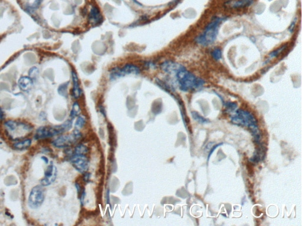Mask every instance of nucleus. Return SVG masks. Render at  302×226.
Instances as JSON below:
<instances>
[{"mask_svg": "<svg viewBox=\"0 0 302 226\" xmlns=\"http://www.w3.org/2000/svg\"><path fill=\"white\" fill-rule=\"evenodd\" d=\"M33 129V126L29 123L8 120L4 122L2 131L6 139L16 143L29 136Z\"/></svg>", "mask_w": 302, "mask_h": 226, "instance_id": "nucleus-1", "label": "nucleus"}, {"mask_svg": "<svg viewBox=\"0 0 302 226\" xmlns=\"http://www.w3.org/2000/svg\"><path fill=\"white\" fill-rule=\"evenodd\" d=\"M176 78L179 88L183 91H189L198 90L202 87L205 81L187 71L186 68L180 70L176 74Z\"/></svg>", "mask_w": 302, "mask_h": 226, "instance_id": "nucleus-2", "label": "nucleus"}, {"mask_svg": "<svg viewBox=\"0 0 302 226\" xmlns=\"http://www.w3.org/2000/svg\"><path fill=\"white\" fill-rule=\"evenodd\" d=\"M224 20V18L220 17L213 18L212 21L206 25L204 32L201 35L196 38V42L198 44L204 46H206L213 43L216 40L219 27L221 22H222Z\"/></svg>", "mask_w": 302, "mask_h": 226, "instance_id": "nucleus-3", "label": "nucleus"}, {"mask_svg": "<svg viewBox=\"0 0 302 226\" xmlns=\"http://www.w3.org/2000/svg\"><path fill=\"white\" fill-rule=\"evenodd\" d=\"M72 127V121L67 120L64 124L54 127H41L37 130L35 135L36 139H43L59 135L65 131L70 130Z\"/></svg>", "mask_w": 302, "mask_h": 226, "instance_id": "nucleus-4", "label": "nucleus"}, {"mask_svg": "<svg viewBox=\"0 0 302 226\" xmlns=\"http://www.w3.org/2000/svg\"><path fill=\"white\" fill-rule=\"evenodd\" d=\"M232 121L238 125L249 126L251 130H254V134L257 136V122L254 117L249 111L243 109H238L236 115L232 117Z\"/></svg>", "mask_w": 302, "mask_h": 226, "instance_id": "nucleus-5", "label": "nucleus"}, {"mask_svg": "<svg viewBox=\"0 0 302 226\" xmlns=\"http://www.w3.org/2000/svg\"><path fill=\"white\" fill-rule=\"evenodd\" d=\"M82 135L79 129H75L70 135L61 136L53 142V145L58 148H65L72 146L81 139Z\"/></svg>", "mask_w": 302, "mask_h": 226, "instance_id": "nucleus-6", "label": "nucleus"}, {"mask_svg": "<svg viewBox=\"0 0 302 226\" xmlns=\"http://www.w3.org/2000/svg\"><path fill=\"white\" fill-rule=\"evenodd\" d=\"M44 190L40 186L34 187L29 193V205L32 209H37L41 206L44 200Z\"/></svg>", "mask_w": 302, "mask_h": 226, "instance_id": "nucleus-7", "label": "nucleus"}, {"mask_svg": "<svg viewBox=\"0 0 302 226\" xmlns=\"http://www.w3.org/2000/svg\"><path fill=\"white\" fill-rule=\"evenodd\" d=\"M71 163L74 168L81 173H84L88 170V159L84 155H74Z\"/></svg>", "mask_w": 302, "mask_h": 226, "instance_id": "nucleus-8", "label": "nucleus"}, {"mask_svg": "<svg viewBox=\"0 0 302 226\" xmlns=\"http://www.w3.org/2000/svg\"><path fill=\"white\" fill-rule=\"evenodd\" d=\"M57 177V169L52 164L49 165L44 173V178L41 180L43 186H47L54 182Z\"/></svg>", "mask_w": 302, "mask_h": 226, "instance_id": "nucleus-9", "label": "nucleus"}, {"mask_svg": "<svg viewBox=\"0 0 302 226\" xmlns=\"http://www.w3.org/2000/svg\"><path fill=\"white\" fill-rule=\"evenodd\" d=\"M161 68L164 72L170 74H176L180 70L185 68L184 66L170 61H167L163 63L161 65Z\"/></svg>", "mask_w": 302, "mask_h": 226, "instance_id": "nucleus-10", "label": "nucleus"}, {"mask_svg": "<svg viewBox=\"0 0 302 226\" xmlns=\"http://www.w3.org/2000/svg\"><path fill=\"white\" fill-rule=\"evenodd\" d=\"M116 71L119 78H120L128 74L138 75L140 73V69L137 66L131 64H127L123 68L116 67Z\"/></svg>", "mask_w": 302, "mask_h": 226, "instance_id": "nucleus-11", "label": "nucleus"}, {"mask_svg": "<svg viewBox=\"0 0 302 226\" xmlns=\"http://www.w3.org/2000/svg\"><path fill=\"white\" fill-rule=\"evenodd\" d=\"M89 21L93 25H99L103 21V17L99 8L96 7H92L89 13Z\"/></svg>", "mask_w": 302, "mask_h": 226, "instance_id": "nucleus-12", "label": "nucleus"}, {"mask_svg": "<svg viewBox=\"0 0 302 226\" xmlns=\"http://www.w3.org/2000/svg\"><path fill=\"white\" fill-rule=\"evenodd\" d=\"M72 79L73 82V95L75 98H78L81 95V91L80 86L79 79L77 74L74 71H72Z\"/></svg>", "mask_w": 302, "mask_h": 226, "instance_id": "nucleus-13", "label": "nucleus"}, {"mask_svg": "<svg viewBox=\"0 0 302 226\" xmlns=\"http://www.w3.org/2000/svg\"><path fill=\"white\" fill-rule=\"evenodd\" d=\"M33 86V81L27 77H22L18 81V86L24 91H28Z\"/></svg>", "mask_w": 302, "mask_h": 226, "instance_id": "nucleus-14", "label": "nucleus"}, {"mask_svg": "<svg viewBox=\"0 0 302 226\" xmlns=\"http://www.w3.org/2000/svg\"><path fill=\"white\" fill-rule=\"evenodd\" d=\"M31 144V140L30 139H24V140L17 141L16 143H13V146L15 150H22L29 147Z\"/></svg>", "mask_w": 302, "mask_h": 226, "instance_id": "nucleus-15", "label": "nucleus"}, {"mask_svg": "<svg viewBox=\"0 0 302 226\" xmlns=\"http://www.w3.org/2000/svg\"><path fill=\"white\" fill-rule=\"evenodd\" d=\"M253 0H238L232 4L233 8H243L250 6L253 3Z\"/></svg>", "mask_w": 302, "mask_h": 226, "instance_id": "nucleus-16", "label": "nucleus"}, {"mask_svg": "<svg viewBox=\"0 0 302 226\" xmlns=\"http://www.w3.org/2000/svg\"><path fill=\"white\" fill-rule=\"evenodd\" d=\"M88 148L86 146L80 144L76 146L74 148V155H85L88 152Z\"/></svg>", "mask_w": 302, "mask_h": 226, "instance_id": "nucleus-17", "label": "nucleus"}, {"mask_svg": "<svg viewBox=\"0 0 302 226\" xmlns=\"http://www.w3.org/2000/svg\"><path fill=\"white\" fill-rule=\"evenodd\" d=\"M80 111H81V110H80V105H79V103H77V102H74L73 105L72 109L70 112V117H72V118H73L74 117L78 116V115L80 114Z\"/></svg>", "mask_w": 302, "mask_h": 226, "instance_id": "nucleus-18", "label": "nucleus"}, {"mask_svg": "<svg viewBox=\"0 0 302 226\" xmlns=\"http://www.w3.org/2000/svg\"><path fill=\"white\" fill-rule=\"evenodd\" d=\"M286 48H287V45H284L281 47L280 48H278L276 50H274L273 52H272L269 54V59L274 58V57H276L277 56H278V55H279L282 52L284 51Z\"/></svg>", "mask_w": 302, "mask_h": 226, "instance_id": "nucleus-19", "label": "nucleus"}, {"mask_svg": "<svg viewBox=\"0 0 302 226\" xmlns=\"http://www.w3.org/2000/svg\"><path fill=\"white\" fill-rule=\"evenodd\" d=\"M69 85V82L64 83L59 86L58 88V93L60 95L66 97L67 95V87Z\"/></svg>", "mask_w": 302, "mask_h": 226, "instance_id": "nucleus-20", "label": "nucleus"}, {"mask_svg": "<svg viewBox=\"0 0 302 226\" xmlns=\"http://www.w3.org/2000/svg\"><path fill=\"white\" fill-rule=\"evenodd\" d=\"M86 124V119L83 116H79L77 118L76 122L75 123V127L77 129H80L83 128Z\"/></svg>", "mask_w": 302, "mask_h": 226, "instance_id": "nucleus-21", "label": "nucleus"}, {"mask_svg": "<svg viewBox=\"0 0 302 226\" xmlns=\"http://www.w3.org/2000/svg\"><path fill=\"white\" fill-rule=\"evenodd\" d=\"M192 116L196 121H197L200 123H206L208 122V120L206 119H205L204 117L201 116L199 114H198L196 112H192Z\"/></svg>", "mask_w": 302, "mask_h": 226, "instance_id": "nucleus-22", "label": "nucleus"}, {"mask_svg": "<svg viewBox=\"0 0 302 226\" xmlns=\"http://www.w3.org/2000/svg\"><path fill=\"white\" fill-rule=\"evenodd\" d=\"M211 56L217 61H218L221 59L222 52L220 48H215L211 52Z\"/></svg>", "mask_w": 302, "mask_h": 226, "instance_id": "nucleus-23", "label": "nucleus"}, {"mask_svg": "<svg viewBox=\"0 0 302 226\" xmlns=\"http://www.w3.org/2000/svg\"><path fill=\"white\" fill-rule=\"evenodd\" d=\"M38 69H37L36 67H34V68H32L30 70H29V74L30 75V77H35L36 76H37V74L38 73Z\"/></svg>", "mask_w": 302, "mask_h": 226, "instance_id": "nucleus-24", "label": "nucleus"}, {"mask_svg": "<svg viewBox=\"0 0 302 226\" xmlns=\"http://www.w3.org/2000/svg\"><path fill=\"white\" fill-rule=\"evenodd\" d=\"M84 174V175H83V179L84 180V182H88L89 180H90V173H86L85 172Z\"/></svg>", "mask_w": 302, "mask_h": 226, "instance_id": "nucleus-25", "label": "nucleus"}, {"mask_svg": "<svg viewBox=\"0 0 302 226\" xmlns=\"http://www.w3.org/2000/svg\"><path fill=\"white\" fill-rule=\"evenodd\" d=\"M227 106L229 109H234L237 107V104L231 102H228L227 104Z\"/></svg>", "mask_w": 302, "mask_h": 226, "instance_id": "nucleus-26", "label": "nucleus"}, {"mask_svg": "<svg viewBox=\"0 0 302 226\" xmlns=\"http://www.w3.org/2000/svg\"><path fill=\"white\" fill-rule=\"evenodd\" d=\"M42 0H36V1L34 2V4H33V6H31V7L34 8H36L38 7L40 4H41Z\"/></svg>", "mask_w": 302, "mask_h": 226, "instance_id": "nucleus-27", "label": "nucleus"}, {"mask_svg": "<svg viewBox=\"0 0 302 226\" xmlns=\"http://www.w3.org/2000/svg\"><path fill=\"white\" fill-rule=\"evenodd\" d=\"M4 112L2 111V110L1 109V108L0 107V121L4 120Z\"/></svg>", "mask_w": 302, "mask_h": 226, "instance_id": "nucleus-28", "label": "nucleus"}]
</instances>
